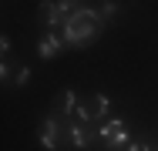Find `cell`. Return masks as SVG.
<instances>
[{
  "label": "cell",
  "mask_w": 158,
  "mask_h": 151,
  "mask_svg": "<svg viewBox=\"0 0 158 151\" xmlns=\"http://www.w3.org/2000/svg\"><path fill=\"white\" fill-rule=\"evenodd\" d=\"M7 77H10V64L0 57V81H7Z\"/></svg>",
  "instance_id": "30bf717a"
},
{
  "label": "cell",
  "mask_w": 158,
  "mask_h": 151,
  "mask_svg": "<svg viewBox=\"0 0 158 151\" xmlns=\"http://www.w3.org/2000/svg\"><path fill=\"white\" fill-rule=\"evenodd\" d=\"M77 10H81V7H77L74 0H44V3H40V20H44L47 27H64Z\"/></svg>",
  "instance_id": "7a4b0ae2"
},
{
  "label": "cell",
  "mask_w": 158,
  "mask_h": 151,
  "mask_svg": "<svg viewBox=\"0 0 158 151\" xmlns=\"http://www.w3.org/2000/svg\"><path fill=\"white\" fill-rule=\"evenodd\" d=\"M114 10H118L114 3H101V7H98V17H101V20H108V17H111Z\"/></svg>",
  "instance_id": "52a82bcc"
},
{
  "label": "cell",
  "mask_w": 158,
  "mask_h": 151,
  "mask_svg": "<svg viewBox=\"0 0 158 151\" xmlns=\"http://www.w3.org/2000/svg\"><path fill=\"white\" fill-rule=\"evenodd\" d=\"M101 30V17H98V10H88V7H81L67 24H64V37H67V44H77V47H88V40H94V34Z\"/></svg>",
  "instance_id": "6da1fadb"
},
{
  "label": "cell",
  "mask_w": 158,
  "mask_h": 151,
  "mask_svg": "<svg viewBox=\"0 0 158 151\" xmlns=\"http://www.w3.org/2000/svg\"><path fill=\"white\" fill-rule=\"evenodd\" d=\"M91 124H81V121H71V141L77 145V148H88L91 145Z\"/></svg>",
  "instance_id": "5b68a950"
},
{
  "label": "cell",
  "mask_w": 158,
  "mask_h": 151,
  "mask_svg": "<svg viewBox=\"0 0 158 151\" xmlns=\"http://www.w3.org/2000/svg\"><path fill=\"white\" fill-rule=\"evenodd\" d=\"M57 128H61L57 118H47V121H44V128H40V145H44V148H51V151L61 148V131H57Z\"/></svg>",
  "instance_id": "277c9868"
},
{
  "label": "cell",
  "mask_w": 158,
  "mask_h": 151,
  "mask_svg": "<svg viewBox=\"0 0 158 151\" xmlns=\"http://www.w3.org/2000/svg\"><path fill=\"white\" fill-rule=\"evenodd\" d=\"M7 51H10V40H7V34H0V57H7Z\"/></svg>",
  "instance_id": "9c48e42d"
},
{
  "label": "cell",
  "mask_w": 158,
  "mask_h": 151,
  "mask_svg": "<svg viewBox=\"0 0 158 151\" xmlns=\"http://www.w3.org/2000/svg\"><path fill=\"white\" fill-rule=\"evenodd\" d=\"M14 81H17V84H27V81H31V71H27V67H20V71L14 74Z\"/></svg>",
  "instance_id": "ba28073f"
},
{
  "label": "cell",
  "mask_w": 158,
  "mask_h": 151,
  "mask_svg": "<svg viewBox=\"0 0 158 151\" xmlns=\"http://www.w3.org/2000/svg\"><path fill=\"white\" fill-rule=\"evenodd\" d=\"M108 145H114V148H128V134H125V121L114 118V121H104L101 124V131H98Z\"/></svg>",
  "instance_id": "3957f363"
},
{
  "label": "cell",
  "mask_w": 158,
  "mask_h": 151,
  "mask_svg": "<svg viewBox=\"0 0 158 151\" xmlns=\"http://www.w3.org/2000/svg\"><path fill=\"white\" fill-rule=\"evenodd\" d=\"M37 54H40V57H57V54H61V40H57L54 34H44L40 44H37Z\"/></svg>",
  "instance_id": "8992f818"
}]
</instances>
